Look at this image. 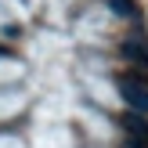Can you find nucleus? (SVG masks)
Masks as SVG:
<instances>
[{"mask_svg":"<svg viewBox=\"0 0 148 148\" xmlns=\"http://www.w3.org/2000/svg\"><path fill=\"white\" fill-rule=\"evenodd\" d=\"M108 7H112L116 14H123V18H134V0H105Z\"/></svg>","mask_w":148,"mask_h":148,"instance_id":"obj_4","label":"nucleus"},{"mask_svg":"<svg viewBox=\"0 0 148 148\" xmlns=\"http://www.w3.org/2000/svg\"><path fill=\"white\" fill-rule=\"evenodd\" d=\"M116 87H119V98L130 105V112L148 116V76L145 72H123Z\"/></svg>","mask_w":148,"mask_h":148,"instance_id":"obj_1","label":"nucleus"},{"mask_svg":"<svg viewBox=\"0 0 148 148\" xmlns=\"http://www.w3.org/2000/svg\"><path fill=\"white\" fill-rule=\"evenodd\" d=\"M123 148H141V145H130V141H127V145H123Z\"/></svg>","mask_w":148,"mask_h":148,"instance_id":"obj_5","label":"nucleus"},{"mask_svg":"<svg viewBox=\"0 0 148 148\" xmlns=\"http://www.w3.org/2000/svg\"><path fill=\"white\" fill-rule=\"evenodd\" d=\"M119 127L127 130L130 145H148V116H137V112H123L119 116Z\"/></svg>","mask_w":148,"mask_h":148,"instance_id":"obj_2","label":"nucleus"},{"mask_svg":"<svg viewBox=\"0 0 148 148\" xmlns=\"http://www.w3.org/2000/svg\"><path fill=\"white\" fill-rule=\"evenodd\" d=\"M123 58H130V62H137V65L148 69V43L141 40V36H130V40L123 43Z\"/></svg>","mask_w":148,"mask_h":148,"instance_id":"obj_3","label":"nucleus"}]
</instances>
